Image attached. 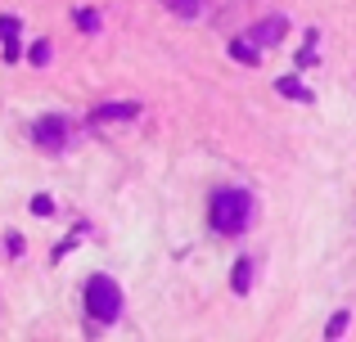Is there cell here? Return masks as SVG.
Segmentation results:
<instances>
[{
    "label": "cell",
    "instance_id": "cell-1",
    "mask_svg": "<svg viewBox=\"0 0 356 342\" xmlns=\"http://www.w3.org/2000/svg\"><path fill=\"white\" fill-rule=\"evenodd\" d=\"M208 221L217 234H243L252 221V198L243 189H217L208 203Z\"/></svg>",
    "mask_w": 356,
    "mask_h": 342
},
{
    "label": "cell",
    "instance_id": "cell-2",
    "mask_svg": "<svg viewBox=\"0 0 356 342\" xmlns=\"http://www.w3.org/2000/svg\"><path fill=\"white\" fill-rule=\"evenodd\" d=\"M86 316L99 320V325H113L122 316V289L108 275H95V280L86 284Z\"/></svg>",
    "mask_w": 356,
    "mask_h": 342
},
{
    "label": "cell",
    "instance_id": "cell-3",
    "mask_svg": "<svg viewBox=\"0 0 356 342\" xmlns=\"http://www.w3.org/2000/svg\"><path fill=\"white\" fill-rule=\"evenodd\" d=\"M68 117H59V113H50V117H36V126H32V140L41 144V149H50V153H59L63 144H68Z\"/></svg>",
    "mask_w": 356,
    "mask_h": 342
},
{
    "label": "cell",
    "instance_id": "cell-4",
    "mask_svg": "<svg viewBox=\"0 0 356 342\" xmlns=\"http://www.w3.org/2000/svg\"><path fill=\"white\" fill-rule=\"evenodd\" d=\"M248 36H252L257 45H280V41L289 36V23H284V14H270V18H261V23L252 27Z\"/></svg>",
    "mask_w": 356,
    "mask_h": 342
},
{
    "label": "cell",
    "instance_id": "cell-5",
    "mask_svg": "<svg viewBox=\"0 0 356 342\" xmlns=\"http://www.w3.org/2000/svg\"><path fill=\"white\" fill-rule=\"evenodd\" d=\"M90 117L95 122H131V117H140V104L136 99H113V104H99Z\"/></svg>",
    "mask_w": 356,
    "mask_h": 342
},
{
    "label": "cell",
    "instance_id": "cell-6",
    "mask_svg": "<svg viewBox=\"0 0 356 342\" xmlns=\"http://www.w3.org/2000/svg\"><path fill=\"white\" fill-rule=\"evenodd\" d=\"M257 50H261V45L252 41V36H248V41H243V36H239V41H230V59L243 63V68H252V63H257Z\"/></svg>",
    "mask_w": 356,
    "mask_h": 342
},
{
    "label": "cell",
    "instance_id": "cell-7",
    "mask_svg": "<svg viewBox=\"0 0 356 342\" xmlns=\"http://www.w3.org/2000/svg\"><path fill=\"white\" fill-rule=\"evenodd\" d=\"M275 90H280V95H289V99H302V104H316V95H312V90H307L298 77H280Z\"/></svg>",
    "mask_w": 356,
    "mask_h": 342
},
{
    "label": "cell",
    "instance_id": "cell-8",
    "mask_svg": "<svg viewBox=\"0 0 356 342\" xmlns=\"http://www.w3.org/2000/svg\"><path fill=\"white\" fill-rule=\"evenodd\" d=\"M163 5L172 9L176 18H199V14H203V5H199V0H163Z\"/></svg>",
    "mask_w": 356,
    "mask_h": 342
},
{
    "label": "cell",
    "instance_id": "cell-9",
    "mask_svg": "<svg viewBox=\"0 0 356 342\" xmlns=\"http://www.w3.org/2000/svg\"><path fill=\"white\" fill-rule=\"evenodd\" d=\"M348 325H352V316H348V311H334V316H330V325H325V338H343V334H348Z\"/></svg>",
    "mask_w": 356,
    "mask_h": 342
},
{
    "label": "cell",
    "instance_id": "cell-10",
    "mask_svg": "<svg viewBox=\"0 0 356 342\" xmlns=\"http://www.w3.org/2000/svg\"><path fill=\"white\" fill-rule=\"evenodd\" d=\"M18 32H23V23H18L14 14H0V45H5V41H14Z\"/></svg>",
    "mask_w": 356,
    "mask_h": 342
},
{
    "label": "cell",
    "instance_id": "cell-11",
    "mask_svg": "<svg viewBox=\"0 0 356 342\" xmlns=\"http://www.w3.org/2000/svg\"><path fill=\"white\" fill-rule=\"evenodd\" d=\"M230 284H235V293H248V284H252V266H248V262H239V266H235V275H230Z\"/></svg>",
    "mask_w": 356,
    "mask_h": 342
},
{
    "label": "cell",
    "instance_id": "cell-12",
    "mask_svg": "<svg viewBox=\"0 0 356 342\" xmlns=\"http://www.w3.org/2000/svg\"><path fill=\"white\" fill-rule=\"evenodd\" d=\"M27 63H36V68H45V63H50V41H36L32 50H27Z\"/></svg>",
    "mask_w": 356,
    "mask_h": 342
},
{
    "label": "cell",
    "instance_id": "cell-13",
    "mask_svg": "<svg viewBox=\"0 0 356 342\" xmlns=\"http://www.w3.org/2000/svg\"><path fill=\"white\" fill-rule=\"evenodd\" d=\"M72 18H77V27H81V32H99V14H95V9H77Z\"/></svg>",
    "mask_w": 356,
    "mask_h": 342
},
{
    "label": "cell",
    "instance_id": "cell-14",
    "mask_svg": "<svg viewBox=\"0 0 356 342\" xmlns=\"http://www.w3.org/2000/svg\"><path fill=\"white\" fill-rule=\"evenodd\" d=\"M32 216H54V198H50V194H36V198H32Z\"/></svg>",
    "mask_w": 356,
    "mask_h": 342
},
{
    "label": "cell",
    "instance_id": "cell-15",
    "mask_svg": "<svg viewBox=\"0 0 356 342\" xmlns=\"http://www.w3.org/2000/svg\"><path fill=\"white\" fill-rule=\"evenodd\" d=\"M316 63V41H307L302 50H298V68H312Z\"/></svg>",
    "mask_w": 356,
    "mask_h": 342
},
{
    "label": "cell",
    "instance_id": "cell-16",
    "mask_svg": "<svg viewBox=\"0 0 356 342\" xmlns=\"http://www.w3.org/2000/svg\"><path fill=\"white\" fill-rule=\"evenodd\" d=\"M5 253H9V257H18V253H23V239L9 234V239H5Z\"/></svg>",
    "mask_w": 356,
    "mask_h": 342
},
{
    "label": "cell",
    "instance_id": "cell-17",
    "mask_svg": "<svg viewBox=\"0 0 356 342\" xmlns=\"http://www.w3.org/2000/svg\"><path fill=\"white\" fill-rule=\"evenodd\" d=\"M18 54H23V50H18V36H14V41H5V63H14Z\"/></svg>",
    "mask_w": 356,
    "mask_h": 342
}]
</instances>
